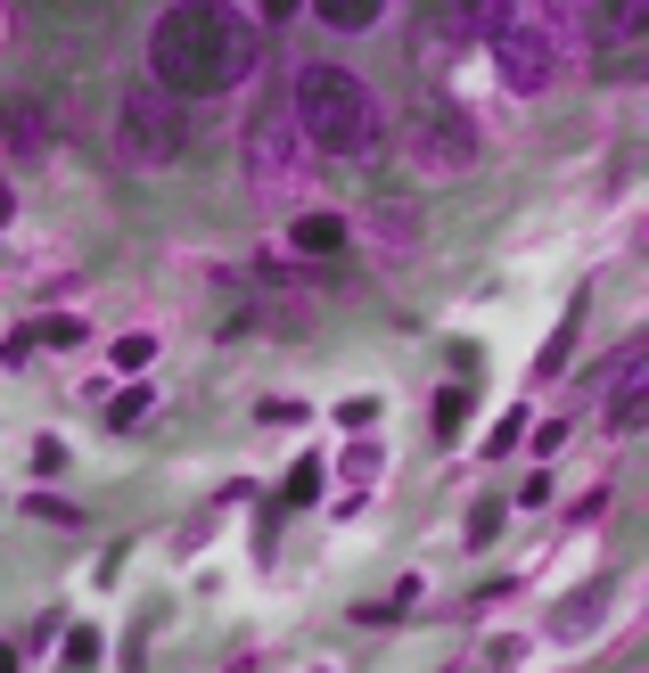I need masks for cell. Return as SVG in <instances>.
Segmentation results:
<instances>
[{
  "instance_id": "6da1fadb",
  "label": "cell",
  "mask_w": 649,
  "mask_h": 673,
  "mask_svg": "<svg viewBox=\"0 0 649 673\" xmlns=\"http://www.w3.org/2000/svg\"><path fill=\"white\" fill-rule=\"evenodd\" d=\"M256 50H263L256 26L181 0V9H164L157 33H149V74H157L164 99H214V91H230V82L256 67Z\"/></svg>"
},
{
  "instance_id": "7a4b0ae2",
  "label": "cell",
  "mask_w": 649,
  "mask_h": 673,
  "mask_svg": "<svg viewBox=\"0 0 649 673\" xmlns=\"http://www.w3.org/2000/svg\"><path fill=\"white\" fill-rule=\"evenodd\" d=\"M297 132L312 140V149H329V157H370L379 149V108H370L362 74L312 58V67L297 74Z\"/></svg>"
},
{
  "instance_id": "3957f363",
  "label": "cell",
  "mask_w": 649,
  "mask_h": 673,
  "mask_svg": "<svg viewBox=\"0 0 649 673\" xmlns=\"http://www.w3.org/2000/svg\"><path fill=\"white\" fill-rule=\"evenodd\" d=\"M116 140H123V164L164 173V164L190 149V115H181V99H164L157 82H132L123 108H116Z\"/></svg>"
},
{
  "instance_id": "277c9868",
  "label": "cell",
  "mask_w": 649,
  "mask_h": 673,
  "mask_svg": "<svg viewBox=\"0 0 649 673\" xmlns=\"http://www.w3.org/2000/svg\"><path fill=\"white\" fill-rule=\"evenodd\" d=\"M493 67L510 91H551V74H559V41L542 17H510V9H493Z\"/></svg>"
},
{
  "instance_id": "5b68a950",
  "label": "cell",
  "mask_w": 649,
  "mask_h": 673,
  "mask_svg": "<svg viewBox=\"0 0 649 673\" xmlns=\"http://www.w3.org/2000/svg\"><path fill=\"white\" fill-rule=\"evenodd\" d=\"M411 157H420L428 173H460V164H477V123L460 108H428L411 123Z\"/></svg>"
},
{
  "instance_id": "8992f818",
  "label": "cell",
  "mask_w": 649,
  "mask_h": 673,
  "mask_svg": "<svg viewBox=\"0 0 649 673\" xmlns=\"http://www.w3.org/2000/svg\"><path fill=\"white\" fill-rule=\"evenodd\" d=\"M0 149H17V157H50V115H41L33 99H0Z\"/></svg>"
},
{
  "instance_id": "52a82bcc",
  "label": "cell",
  "mask_w": 649,
  "mask_h": 673,
  "mask_svg": "<svg viewBox=\"0 0 649 673\" xmlns=\"http://www.w3.org/2000/svg\"><path fill=\"white\" fill-rule=\"evenodd\" d=\"M600 616H609V583H583V592H576V600L551 616V633H559V641H583Z\"/></svg>"
},
{
  "instance_id": "ba28073f",
  "label": "cell",
  "mask_w": 649,
  "mask_h": 673,
  "mask_svg": "<svg viewBox=\"0 0 649 673\" xmlns=\"http://www.w3.org/2000/svg\"><path fill=\"white\" fill-rule=\"evenodd\" d=\"M288 247H297V255H338L346 247V214H297L288 222Z\"/></svg>"
},
{
  "instance_id": "9c48e42d",
  "label": "cell",
  "mask_w": 649,
  "mask_h": 673,
  "mask_svg": "<svg viewBox=\"0 0 649 673\" xmlns=\"http://www.w3.org/2000/svg\"><path fill=\"white\" fill-rule=\"evenodd\" d=\"M312 17H321V26L329 33H370V26H379V0H321V9H312Z\"/></svg>"
},
{
  "instance_id": "30bf717a",
  "label": "cell",
  "mask_w": 649,
  "mask_h": 673,
  "mask_svg": "<svg viewBox=\"0 0 649 673\" xmlns=\"http://www.w3.org/2000/svg\"><path fill=\"white\" fill-rule=\"evenodd\" d=\"M609 428H617V435H633V428H641V378L609 386Z\"/></svg>"
},
{
  "instance_id": "8fae6325",
  "label": "cell",
  "mask_w": 649,
  "mask_h": 673,
  "mask_svg": "<svg viewBox=\"0 0 649 673\" xmlns=\"http://www.w3.org/2000/svg\"><path fill=\"white\" fill-rule=\"evenodd\" d=\"M321 476H329V469H321V452H304L297 469H288V501H297V510H304V501H321Z\"/></svg>"
},
{
  "instance_id": "7c38bea8",
  "label": "cell",
  "mask_w": 649,
  "mask_h": 673,
  "mask_svg": "<svg viewBox=\"0 0 649 673\" xmlns=\"http://www.w3.org/2000/svg\"><path fill=\"white\" fill-rule=\"evenodd\" d=\"M149 411H157V394H149V386H123V394H116V411H108V428H140Z\"/></svg>"
},
{
  "instance_id": "4fadbf2b",
  "label": "cell",
  "mask_w": 649,
  "mask_h": 673,
  "mask_svg": "<svg viewBox=\"0 0 649 673\" xmlns=\"http://www.w3.org/2000/svg\"><path fill=\"white\" fill-rule=\"evenodd\" d=\"M460 419H469V386H445L436 394V435H445V444L460 435Z\"/></svg>"
},
{
  "instance_id": "5bb4252c",
  "label": "cell",
  "mask_w": 649,
  "mask_h": 673,
  "mask_svg": "<svg viewBox=\"0 0 649 673\" xmlns=\"http://www.w3.org/2000/svg\"><path fill=\"white\" fill-rule=\"evenodd\" d=\"M58 665H67V673H91L99 665V633H91V624H74V633H67V657H58Z\"/></svg>"
},
{
  "instance_id": "9a60e30c",
  "label": "cell",
  "mask_w": 649,
  "mask_h": 673,
  "mask_svg": "<svg viewBox=\"0 0 649 673\" xmlns=\"http://www.w3.org/2000/svg\"><path fill=\"white\" fill-rule=\"evenodd\" d=\"M108 353H116V370H149V362H157V336H140V329H132V336H116Z\"/></svg>"
},
{
  "instance_id": "2e32d148",
  "label": "cell",
  "mask_w": 649,
  "mask_h": 673,
  "mask_svg": "<svg viewBox=\"0 0 649 673\" xmlns=\"http://www.w3.org/2000/svg\"><path fill=\"white\" fill-rule=\"evenodd\" d=\"M33 518L41 525H82V510H74V501H58V493H33Z\"/></svg>"
},
{
  "instance_id": "e0dca14e",
  "label": "cell",
  "mask_w": 649,
  "mask_h": 673,
  "mask_svg": "<svg viewBox=\"0 0 649 673\" xmlns=\"http://www.w3.org/2000/svg\"><path fill=\"white\" fill-rule=\"evenodd\" d=\"M501 534V501H477L469 510V542H493Z\"/></svg>"
},
{
  "instance_id": "ac0fdd59",
  "label": "cell",
  "mask_w": 649,
  "mask_h": 673,
  "mask_svg": "<svg viewBox=\"0 0 649 673\" xmlns=\"http://www.w3.org/2000/svg\"><path fill=\"white\" fill-rule=\"evenodd\" d=\"M346 476H353V485H370V476H379V444H353L346 452Z\"/></svg>"
},
{
  "instance_id": "d6986e66",
  "label": "cell",
  "mask_w": 649,
  "mask_h": 673,
  "mask_svg": "<svg viewBox=\"0 0 649 673\" xmlns=\"http://www.w3.org/2000/svg\"><path fill=\"white\" fill-rule=\"evenodd\" d=\"M58 469H67V444H58V435H41V444H33V476H58Z\"/></svg>"
},
{
  "instance_id": "ffe728a7",
  "label": "cell",
  "mask_w": 649,
  "mask_h": 673,
  "mask_svg": "<svg viewBox=\"0 0 649 673\" xmlns=\"http://www.w3.org/2000/svg\"><path fill=\"white\" fill-rule=\"evenodd\" d=\"M518 435H527V411H510V419H501V428L486 435V452H510V444H518Z\"/></svg>"
},
{
  "instance_id": "44dd1931",
  "label": "cell",
  "mask_w": 649,
  "mask_h": 673,
  "mask_svg": "<svg viewBox=\"0 0 649 673\" xmlns=\"http://www.w3.org/2000/svg\"><path fill=\"white\" fill-rule=\"evenodd\" d=\"M370 419H379V403H370V394H353V403L338 411V428H353V435H362V428H370Z\"/></svg>"
},
{
  "instance_id": "7402d4cb",
  "label": "cell",
  "mask_w": 649,
  "mask_h": 673,
  "mask_svg": "<svg viewBox=\"0 0 649 673\" xmlns=\"http://www.w3.org/2000/svg\"><path fill=\"white\" fill-rule=\"evenodd\" d=\"M33 336H41V345H82V321L67 312V321H50V329H33Z\"/></svg>"
},
{
  "instance_id": "603a6c76",
  "label": "cell",
  "mask_w": 649,
  "mask_h": 673,
  "mask_svg": "<svg viewBox=\"0 0 649 673\" xmlns=\"http://www.w3.org/2000/svg\"><path fill=\"white\" fill-rule=\"evenodd\" d=\"M600 510H609V485H592V493H583V501H576V510H568V518H576V525H592Z\"/></svg>"
},
{
  "instance_id": "cb8c5ba5",
  "label": "cell",
  "mask_w": 649,
  "mask_h": 673,
  "mask_svg": "<svg viewBox=\"0 0 649 673\" xmlns=\"http://www.w3.org/2000/svg\"><path fill=\"white\" fill-rule=\"evenodd\" d=\"M0 673H17V649H9V641H0Z\"/></svg>"
},
{
  "instance_id": "d4e9b609",
  "label": "cell",
  "mask_w": 649,
  "mask_h": 673,
  "mask_svg": "<svg viewBox=\"0 0 649 673\" xmlns=\"http://www.w3.org/2000/svg\"><path fill=\"white\" fill-rule=\"evenodd\" d=\"M9 214H17V205H9V189H0V222H9Z\"/></svg>"
},
{
  "instance_id": "484cf974",
  "label": "cell",
  "mask_w": 649,
  "mask_h": 673,
  "mask_svg": "<svg viewBox=\"0 0 649 673\" xmlns=\"http://www.w3.org/2000/svg\"><path fill=\"white\" fill-rule=\"evenodd\" d=\"M304 673H329V665H304Z\"/></svg>"
}]
</instances>
